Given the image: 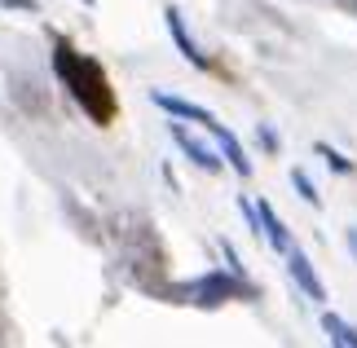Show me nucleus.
<instances>
[{
    "instance_id": "f257e3e1",
    "label": "nucleus",
    "mask_w": 357,
    "mask_h": 348,
    "mask_svg": "<svg viewBox=\"0 0 357 348\" xmlns=\"http://www.w3.org/2000/svg\"><path fill=\"white\" fill-rule=\"evenodd\" d=\"M58 75L71 84V93L79 97V106L89 110L98 123H111L115 119V93L111 84H106V71L93 58H79V53L71 45H58Z\"/></svg>"
},
{
    "instance_id": "f03ea898",
    "label": "nucleus",
    "mask_w": 357,
    "mask_h": 348,
    "mask_svg": "<svg viewBox=\"0 0 357 348\" xmlns=\"http://www.w3.org/2000/svg\"><path fill=\"white\" fill-rule=\"evenodd\" d=\"M287 264H291V273H296V282H300V287H305V296H313V300H326V287L318 282V273H313V269H309V260H305V256H300V252H296V247H291V252H287Z\"/></svg>"
},
{
    "instance_id": "7ed1b4c3",
    "label": "nucleus",
    "mask_w": 357,
    "mask_h": 348,
    "mask_svg": "<svg viewBox=\"0 0 357 348\" xmlns=\"http://www.w3.org/2000/svg\"><path fill=\"white\" fill-rule=\"evenodd\" d=\"M168 31H172V40L181 45V53H185L190 62H195V66H208V62H203V53L195 49V40L185 36V27H181V13H172V9H168Z\"/></svg>"
},
{
    "instance_id": "20e7f679",
    "label": "nucleus",
    "mask_w": 357,
    "mask_h": 348,
    "mask_svg": "<svg viewBox=\"0 0 357 348\" xmlns=\"http://www.w3.org/2000/svg\"><path fill=\"white\" fill-rule=\"evenodd\" d=\"M260 220H265V234H269V243L278 247V252H291V239H287V229L278 225V216H273V207H269V203H260Z\"/></svg>"
},
{
    "instance_id": "39448f33",
    "label": "nucleus",
    "mask_w": 357,
    "mask_h": 348,
    "mask_svg": "<svg viewBox=\"0 0 357 348\" xmlns=\"http://www.w3.org/2000/svg\"><path fill=\"white\" fill-rule=\"evenodd\" d=\"M172 133H176V142H181V146L190 150V159H195V163H203V168H208V172L216 168V159H212V150H203V146H199V142H195V137H190L185 128H172Z\"/></svg>"
},
{
    "instance_id": "423d86ee",
    "label": "nucleus",
    "mask_w": 357,
    "mask_h": 348,
    "mask_svg": "<svg viewBox=\"0 0 357 348\" xmlns=\"http://www.w3.org/2000/svg\"><path fill=\"white\" fill-rule=\"evenodd\" d=\"M291 181H296V190H300V199H309V203H318V194H313V186H309V176H305V172H296Z\"/></svg>"
},
{
    "instance_id": "0eeeda50",
    "label": "nucleus",
    "mask_w": 357,
    "mask_h": 348,
    "mask_svg": "<svg viewBox=\"0 0 357 348\" xmlns=\"http://www.w3.org/2000/svg\"><path fill=\"white\" fill-rule=\"evenodd\" d=\"M349 247H353V256H357V229H349Z\"/></svg>"
},
{
    "instance_id": "6e6552de",
    "label": "nucleus",
    "mask_w": 357,
    "mask_h": 348,
    "mask_svg": "<svg viewBox=\"0 0 357 348\" xmlns=\"http://www.w3.org/2000/svg\"><path fill=\"white\" fill-rule=\"evenodd\" d=\"M335 348H349V344H344V340H335Z\"/></svg>"
}]
</instances>
